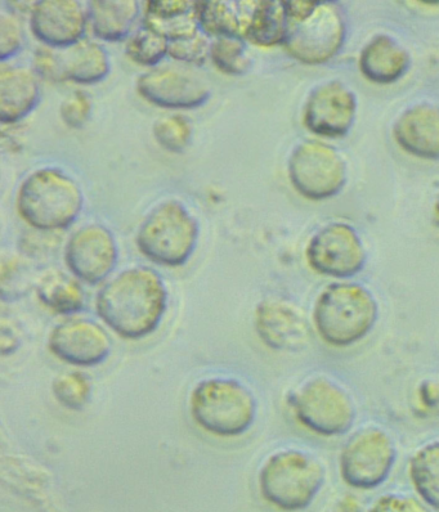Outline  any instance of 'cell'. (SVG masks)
Listing matches in <instances>:
<instances>
[{
	"mask_svg": "<svg viewBox=\"0 0 439 512\" xmlns=\"http://www.w3.org/2000/svg\"><path fill=\"white\" fill-rule=\"evenodd\" d=\"M168 308L167 285L158 271L136 266L109 278L98 290L96 312L114 334L141 340L159 329Z\"/></svg>",
	"mask_w": 439,
	"mask_h": 512,
	"instance_id": "cell-1",
	"label": "cell"
},
{
	"mask_svg": "<svg viewBox=\"0 0 439 512\" xmlns=\"http://www.w3.org/2000/svg\"><path fill=\"white\" fill-rule=\"evenodd\" d=\"M379 317V302L373 291L357 282L339 281L318 294L312 326L327 347L348 349L373 334Z\"/></svg>",
	"mask_w": 439,
	"mask_h": 512,
	"instance_id": "cell-2",
	"label": "cell"
},
{
	"mask_svg": "<svg viewBox=\"0 0 439 512\" xmlns=\"http://www.w3.org/2000/svg\"><path fill=\"white\" fill-rule=\"evenodd\" d=\"M20 218L35 231H64L84 209L83 188L73 175L60 168H40L21 182L16 196Z\"/></svg>",
	"mask_w": 439,
	"mask_h": 512,
	"instance_id": "cell-3",
	"label": "cell"
},
{
	"mask_svg": "<svg viewBox=\"0 0 439 512\" xmlns=\"http://www.w3.org/2000/svg\"><path fill=\"white\" fill-rule=\"evenodd\" d=\"M326 484V466L312 452L297 447L277 449L258 473L264 501L282 512L307 510Z\"/></svg>",
	"mask_w": 439,
	"mask_h": 512,
	"instance_id": "cell-4",
	"label": "cell"
},
{
	"mask_svg": "<svg viewBox=\"0 0 439 512\" xmlns=\"http://www.w3.org/2000/svg\"><path fill=\"white\" fill-rule=\"evenodd\" d=\"M192 420L218 438L248 433L258 416L257 395L249 385L230 376H209L191 390Z\"/></svg>",
	"mask_w": 439,
	"mask_h": 512,
	"instance_id": "cell-5",
	"label": "cell"
},
{
	"mask_svg": "<svg viewBox=\"0 0 439 512\" xmlns=\"http://www.w3.org/2000/svg\"><path fill=\"white\" fill-rule=\"evenodd\" d=\"M288 402L298 424L320 438L344 437L358 417L353 394L329 375L307 377L290 393Z\"/></svg>",
	"mask_w": 439,
	"mask_h": 512,
	"instance_id": "cell-6",
	"label": "cell"
},
{
	"mask_svg": "<svg viewBox=\"0 0 439 512\" xmlns=\"http://www.w3.org/2000/svg\"><path fill=\"white\" fill-rule=\"evenodd\" d=\"M289 30L284 49L300 64L329 62L346 40V21L337 4L331 2H284Z\"/></svg>",
	"mask_w": 439,
	"mask_h": 512,
	"instance_id": "cell-7",
	"label": "cell"
},
{
	"mask_svg": "<svg viewBox=\"0 0 439 512\" xmlns=\"http://www.w3.org/2000/svg\"><path fill=\"white\" fill-rule=\"evenodd\" d=\"M200 226L182 202L167 200L147 214L138 228L136 244L140 253L161 267L185 266L194 255Z\"/></svg>",
	"mask_w": 439,
	"mask_h": 512,
	"instance_id": "cell-8",
	"label": "cell"
},
{
	"mask_svg": "<svg viewBox=\"0 0 439 512\" xmlns=\"http://www.w3.org/2000/svg\"><path fill=\"white\" fill-rule=\"evenodd\" d=\"M398 461L396 440L379 425L353 431L339 453V475L348 488L370 492L391 478Z\"/></svg>",
	"mask_w": 439,
	"mask_h": 512,
	"instance_id": "cell-9",
	"label": "cell"
},
{
	"mask_svg": "<svg viewBox=\"0 0 439 512\" xmlns=\"http://www.w3.org/2000/svg\"><path fill=\"white\" fill-rule=\"evenodd\" d=\"M291 186L308 200L337 196L347 182V165L338 151L325 143L306 141L291 152L288 163Z\"/></svg>",
	"mask_w": 439,
	"mask_h": 512,
	"instance_id": "cell-10",
	"label": "cell"
},
{
	"mask_svg": "<svg viewBox=\"0 0 439 512\" xmlns=\"http://www.w3.org/2000/svg\"><path fill=\"white\" fill-rule=\"evenodd\" d=\"M306 259L317 275L349 280L364 271L367 253L355 228L346 223H333L311 238Z\"/></svg>",
	"mask_w": 439,
	"mask_h": 512,
	"instance_id": "cell-11",
	"label": "cell"
},
{
	"mask_svg": "<svg viewBox=\"0 0 439 512\" xmlns=\"http://www.w3.org/2000/svg\"><path fill=\"white\" fill-rule=\"evenodd\" d=\"M65 263L71 275L89 286L105 284L119 262V246L110 228L87 224L66 242Z\"/></svg>",
	"mask_w": 439,
	"mask_h": 512,
	"instance_id": "cell-12",
	"label": "cell"
},
{
	"mask_svg": "<svg viewBox=\"0 0 439 512\" xmlns=\"http://www.w3.org/2000/svg\"><path fill=\"white\" fill-rule=\"evenodd\" d=\"M114 343L105 327L91 318L70 317L49 332L48 349L60 361L76 367L102 365Z\"/></svg>",
	"mask_w": 439,
	"mask_h": 512,
	"instance_id": "cell-13",
	"label": "cell"
},
{
	"mask_svg": "<svg viewBox=\"0 0 439 512\" xmlns=\"http://www.w3.org/2000/svg\"><path fill=\"white\" fill-rule=\"evenodd\" d=\"M137 92L160 109L186 111L206 105L212 89L199 75L172 66H158L140 75Z\"/></svg>",
	"mask_w": 439,
	"mask_h": 512,
	"instance_id": "cell-14",
	"label": "cell"
},
{
	"mask_svg": "<svg viewBox=\"0 0 439 512\" xmlns=\"http://www.w3.org/2000/svg\"><path fill=\"white\" fill-rule=\"evenodd\" d=\"M254 327L262 343L275 352L299 353L311 343V322L306 312L290 300H262L255 309Z\"/></svg>",
	"mask_w": 439,
	"mask_h": 512,
	"instance_id": "cell-15",
	"label": "cell"
},
{
	"mask_svg": "<svg viewBox=\"0 0 439 512\" xmlns=\"http://www.w3.org/2000/svg\"><path fill=\"white\" fill-rule=\"evenodd\" d=\"M89 25L87 3L39 0L30 13V29L43 47L67 49L82 42Z\"/></svg>",
	"mask_w": 439,
	"mask_h": 512,
	"instance_id": "cell-16",
	"label": "cell"
},
{
	"mask_svg": "<svg viewBox=\"0 0 439 512\" xmlns=\"http://www.w3.org/2000/svg\"><path fill=\"white\" fill-rule=\"evenodd\" d=\"M356 111L355 94L340 82H329L309 94L303 123L316 136L344 137L355 124Z\"/></svg>",
	"mask_w": 439,
	"mask_h": 512,
	"instance_id": "cell-17",
	"label": "cell"
},
{
	"mask_svg": "<svg viewBox=\"0 0 439 512\" xmlns=\"http://www.w3.org/2000/svg\"><path fill=\"white\" fill-rule=\"evenodd\" d=\"M397 145L423 160H439V107L420 103L406 110L393 127Z\"/></svg>",
	"mask_w": 439,
	"mask_h": 512,
	"instance_id": "cell-18",
	"label": "cell"
},
{
	"mask_svg": "<svg viewBox=\"0 0 439 512\" xmlns=\"http://www.w3.org/2000/svg\"><path fill=\"white\" fill-rule=\"evenodd\" d=\"M33 69L2 64L0 67V123L15 125L33 114L42 91Z\"/></svg>",
	"mask_w": 439,
	"mask_h": 512,
	"instance_id": "cell-19",
	"label": "cell"
},
{
	"mask_svg": "<svg viewBox=\"0 0 439 512\" xmlns=\"http://www.w3.org/2000/svg\"><path fill=\"white\" fill-rule=\"evenodd\" d=\"M137 0H93L88 2L89 26L94 37L106 43L127 42L142 15Z\"/></svg>",
	"mask_w": 439,
	"mask_h": 512,
	"instance_id": "cell-20",
	"label": "cell"
},
{
	"mask_svg": "<svg viewBox=\"0 0 439 512\" xmlns=\"http://www.w3.org/2000/svg\"><path fill=\"white\" fill-rule=\"evenodd\" d=\"M358 66L369 82L393 84L409 70L410 56L396 40L387 35H379L362 49Z\"/></svg>",
	"mask_w": 439,
	"mask_h": 512,
	"instance_id": "cell-21",
	"label": "cell"
},
{
	"mask_svg": "<svg viewBox=\"0 0 439 512\" xmlns=\"http://www.w3.org/2000/svg\"><path fill=\"white\" fill-rule=\"evenodd\" d=\"M257 2H196L201 31L208 37L244 38Z\"/></svg>",
	"mask_w": 439,
	"mask_h": 512,
	"instance_id": "cell-22",
	"label": "cell"
},
{
	"mask_svg": "<svg viewBox=\"0 0 439 512\" xmlns=\"http://www.w3.org/2000/svg\"><path fill=\"white\" fill-rule=\"evenodd\" d=\"M64 82L94 85L111 73L109 53L102 44L83 39L75 46L60 51Z\"/></svg>",
	"mask_w": 439,
	"mask_h": 512,
	"instance_id": "cell-23",
	"label": "cell"
},
{
	"mask_svg": "<svg viewBox=\"0 0 439 512\" xmlns=\"http://www.w3.org/2000/svg\"><path fill=\"white\" fill-rule=\"evenodd\" d=\"M35 290L40 303L61 316H75L87 305L83 282L69 273L48 272L39 278Z\"/></svg>",
	"mask_w": 439,
	"mask_h": 512,
	"instance_id": "cell-24",
	"label": "cell"
},
{
	"mask_svg": "<svg viewBox=\"0 0 439 512\" xmlns=\"http://www.w3.org/2000/svg\"><path fill=\"white\" fill-rule=\"evenodd\" d=\"M288 30L284 2H257L245 31V40L261 48L284 46Z\"/></svg>",
	"mask_w": 439,
	"mask_h": 512,
	"instance_id": "cell-25",
	"label": "cell"
},
{
	"mask_svg": "<svg viewBox=\"0 0 439 512\" xmlns=\"http://www.w3.org/2000/svg\"><path fill=\"white\" fill-rule=\"evenodd\" d=\"M407 474L416 496L439 512V439L429 440L412 453Z\"/></svg>",
	"mask_w": 439,
	"mask_h": 512,
	"instance_id": "cell-26",
	"label": "cell"
},
{
	"mask_svg": "<svg viewBox=\"0 0 439 512\" xmlns=\"http://www.w3.org/2000/svg\"><path fill=\"white\" fill-rule=\"evenodd\" d=\"M125 55L136 65L155 69L169 55V40L142 24L125 42Z\"/></svg>",
	"mask_w": 439,
	"mask_h": 512,
	"instance_id": "cell-27",
	"label": "cell"
},
{
	"mask_svg": "<svg viewBox=\"0 0 439 512\" xmlns=\"http://www.w3.org/2000/svg\"><path fill=\"white\" fill-rule=\"evenodd\" d=\"M210 61L222 74L243 76L250 73L253 58L244 38H217L212 40Z\"/></svg>",
	"mask_w": 439,
	"mask_h": 512,
	"instance_id": "cell-28",
	"label": "cell"
},
{
	"mask_svg": "<svg viewBox=\"0 0 439 512\" xmlns=\"http://www.w3.org/2000/svg\"><path fill=\"white\" fill-rule=\"evenodd\" d=\"M156 143L170 154H183L194 138V128L186 116L174 114L160 118L152 127Z\"/></svg>",
	"mask_w": 439,
	"mask_h": 512,
	"instance_id": "cell-29",
	"label": "cell"
},
{
	"mask_svg": "<svg viewBox=\"0 0 439 512\" xmlns=\"http://www.w3.org/2000/svg\"><path fill=\"white\" fill-rule=\"evenodd\" d=\"M52 394L67 410L80 411L91 401L92 384L82 372L66 371L53 380Z\"/></svg>",
	"mask_w": 439,
	"mask_h": 512,
	"instance_id": "cell-30",
	"label": "cell"
},
{
	"mask_svg": "<svg viewBox=\"0 0 439 512\" xmlns=\"http://www.w3.org/2000/svg\"><path fill=\"white\" fill-rule=\"evenodd\" d=\"M31 264L21 258L4 260L2 266V299L15 302L29 293L34 286Z\"/></svg>",
	"mask_w": 439,
	"mask_h": 512,
	"instance_id": "cell-31",
	"label": "cell"
},
{
	"mask_svg": "<svg viewBox=\"0 0 439 512\" xmlns=\"http://www.w3.org/2000/svg\"><path fill=\"white\" fill-rule=\"evenodd\" d=\"M210 48L212 42L208 35L200 31L192 37L169 42L168 57L179 64L200 67L210 60Z\"/></svg>",
	"mask_w": 439,
	"mask_h": 512,
	"instance_id": "cell-32",
	"label": "cell"
},
{
	"mask_svg": "<svg viewBox=\"0 0 439 512\" xmlns=\"http://www.w3.org/2000/svg\"><path fill=\"white\" fill-rule=\"evenodd\" d=\"M25 33L16 13L3 10L0 13V61L7 64L24 48Z\"/></svg>",
	"mask_w": 439,
	"mask_h": 512,
	"instance_id": "cell-33",
	"label": "cell"
},
{
	"mask_svg": "<svg viewBox=\"0 0 439 512\" xmlns=\"http://www.w3.org/2000/svg\"><path fill=\"white\" fill-rule=\"evenodd\" d=\"M434 510L414 494L388 492L376 498L366 512H433Z\"/></svg>",
	"mask_w": 439,
	"mask_h": 512,
	"instance_id": "cell-34",
	"label": "cell"
},
{
	"mask_svg": "<svg viewBox=\"0 0 439 512\" xmlns=\"http://www.w3.org/2000/svg\"><path fill=\"white\" fill-rule=\"evenodd\" d=\"M93 110L91 97L82 91H75L60 107L61 120L71 129L83 128L91 118Z\"/></svg>",
	"mask_w": 439,
	"mask_h": 512,
	"instance_id": "cell-35",
	"label": "cell"
},
{
	"mask_svg": "<svg viewBox=\"0 0 439 512\" xmlns=\"http://www.w3.org/2000/svg\"><path fill=\"white\" fill-rule=\"evenodd\" d=\"M33 71L39 79L46 80L48 83H65L58 49L38 48L33 57Z\"/></svg>",
	"mask_w": 439,
	"mask_h": 512,
	"instance_id": "cell-36",
	"label": "cell"
},
{
	"mask_svg": "<svg viewBox=\"0 0 439 512\" xmlns=\"http://www.w3.org/2000/svg\"><path fill=\"white\" fill-rule=\"evenodd\" d=\"M146 19L168 20L195 12L196 2L186 0H151L143 3Z\"/></svg>",
	"mask_w": 439,
	"mask_h": 512,
	"instance_id": "cell-37",
	"label": "cell"
},
{
	"mask_svg": "<svg viewBox=\"0 0 439 512\" xmlns=\"http://www.w3.org/2000/svg\"><path fill=\"white\" fill-rule=\"evenodd\" d=\"M324 512H366L364 503L352 493L340 494Z\"/></svg>",
	"mask_w": 439,
	"mask_h": 512,
	"instance_id": "cell-38",
	"label": "cell"
},
{
	"mask_svg": "<svg viewBox=\"0 0 439 512\" xmlns=\"http://www.w3.org/2000/svg\"><path fill=\"white\" fill-rule=\"evenodd\" d=\"M0 349L3 354H11L16 352L17 348L20 347L19 335L16 331H13V327L7 326L6 322L2 323V329H0Z\"/></svg>",
	"mask_w": 439,
	"mask_h": 512,
	"instance_id": "cell-39",
	"label": "cell"
},
{
	"mask_svg": "<svg viewBox=\"0 0 439 512\" xmlns=\"http://www.w3.org/2000/svg\"><path fill=\"white\" fill-rule=\"evenodd\" d=\"M434 219H436V223L439 226V195L437 197L436 206H434Z\"/></svg>",
	"mask_w": 439,
	"mask_h": 512,
	"instance_id": "cell-40",
	"label": "cell"
}]
</instances>
